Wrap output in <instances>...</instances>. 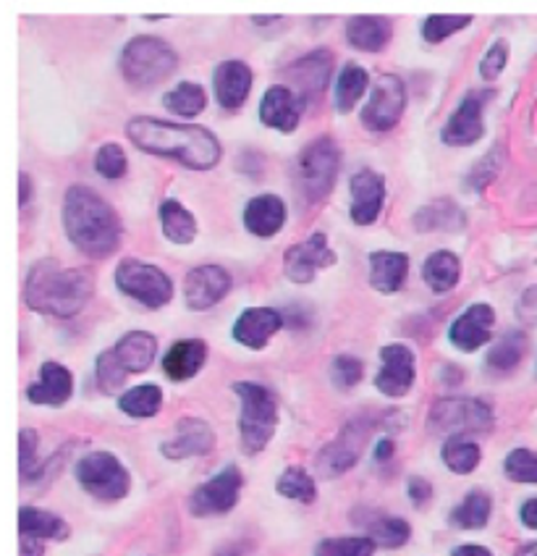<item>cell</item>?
I'll return each instance as SVG.
<instances>
[{"label":"cell","mask_w":537,"mask_h":556,"mask_svg":"<svg viewBox=\"0 0 537 556\" xmlns=\"http://www.w3.org/2000/svg\"><path fill=\"white\" fill-rule=\"evenodd\" d=\"M493 324H496L493 307L485 305V302H477V305H470L453 320L451 328H448V339L461 352H477L480 346L490 341Z\"/></svg>","instance_id":"19"},{"label":"cell","mask_w":537,"mask_h":556,"mask_svg":"<svg viewBox=\"0 0 537 556\" xmlns=\"http://www.w3.org/2000/svg\"><path fill=\"white\" fill-rule=\"evenodd\" d=\"M18 467H22L24 480H35L37 472V433L31 428H24L18 433Z\"/></svg>","instance_id":"49"},{"label":"cell","mask_w":537,"mask_h":556,"mask_svg":"<svg viewBox=\"0 0 537 556\" xmlns=\"http://www.w3.org/2000/svg\"><path fill=\"white\" fill-rule=\"evenodd\" d=\"M493 502L485 491H470L464 502L451 511V526L461 530H480L488 526Z\"/></svg>","instance_id":"36"},{"label":"cell","mask_w":537,"mask_h":556,"mask_svg":"<svg viewBox=\"0 0 537 556\" xmlns=\"http://www.w3.org/2000/svg\"><path fill=\"white\" fill-rule=\"evenodd\" d=\"M409 276L407 252L378 250L370 255V287L381 294L399 292Z\"/></svg>","instance_id":"27"},{"label":"cell","mask_w":537,"mask_h":556,"mask_svg":"<svg viewBox=\"0 0 537 556\" xmlns=\"http://www.w3.org/2000/svg\"><path fill=\"white\" fill-rule=\"evenodd\" d=\"M255 74L244 61H223L213 74V92L215 100L226 111H239L250 98Z\"/></svg>","instance_id":"20"},{"label":"cell","mask_w":537,"mask_h":556,"mask_svg":"<svg viewBox=\"0 0 537 556\" xmlns=\"http://www.w3.org/2000/svg\"><path fill=\"white\" fill-rule=\"evenodd\" d=\"M77 480L87 494L103 498V502H118L131 489L129 470L111 452L85 454L77 463Z\"/></svg>","instance_id":"7"},{"label":"cell","mask_w":537,"mask_h":556,"mask_svg":"<svg viewBox=\"0 0 537 556\" xmlns=\"http://www.w3.org/2000/svg\"><path fill=\"white\" fill-rule=\"evenodd\" d=\"M289 74H292L294 79V92L307 103V100L318 98V94L328 87V79H331L333 74V53L325 48L312 50V53L294 61L292 66H289Z\"/></svg>","instance_id":"21"},{"label":"cell","mask_w":537,"mask_h":556,"mask_svg":"<svg viewBox=\"0 0 537 556\" xmlns=\"http://www.w3.org/2000/svg\"><path fill=\"white\" fill-rule=\"evenodd\" d=\"M520 318L527 320V324H535L537 320V287H529L527 292L522 294Z\"/></svg>","instance_id":"52"},{"label":"cell","mask_w":537,"mask_h":556,"mask_svg":"<svg viewBox=\"0 0 537 556\" xmlns=\"http://www.w3.org/2000/svg\"><path fill=\"white\" fill-rule=\"evenodd\" d=\"M94 376H98L100 391H105V394H116V391L124 389L126 376H129V372L124 370V365L118 363V357L113 355V350H107L98 357V368H94Z\"/></svg>","instance_id":"44"},{"label":"cell","mask_w":537,"mask_h":556,"mask_svg":"<svg viewBox=\"0 0 537 556\" xmlns=\"http://www.w3.org/2000/svg\"><path fill=\"white\" fill-rule=\"evenodd\" d=\"M116 287L122 289L126 296L137 300L139 305L157 309L168 305L174 296V283L153 263H142L137 257H126L116 268Z\"/></svg>","instance_id":"8"},{"label":"cell","mask_w":537,"mask_h":556,"mask_svg":"<svg viewBox=\"0 0 537 556\" xmlns=\"http://www.w3.org/2000/svg\"><path fill=\"white\" fill-rule=\"evenodd\" d=\"M407 491H409V498H412L414 507H425L430 498H433V485H430L427 478H420V476L409 478Z\"/></svg>","instance_id":"51"},{"label":"cell","mask_w":537,"mask_h":556,"mask_svg":"<svg viewBox=\"0 0 537 556\" xmlns=\"http://www.w3.org/2000/svg\"><path fill=\"white\" fill-rule=\"evenodd\" d=\"M375 548L378 546L368 535H357V539H325L318 543L315 556H372Z\"/></svg>","instance_id":"43"},{"label":"cell","mask_w":537,"mask_h":556,"mask_svg":"<svg viewBox=\"0 0 537 556\" xmlns=\"http://www.w3.org/2000/svg\"><path fill=\"white\" fill-rule=\"evenodd\" d=\"M163 100H166V109L170 113L184 118L200 116L207 105L205 90H202L200 85H194V81H181V85H176Z\"/></svg>","instance_id":"40"},{"label":"cell","mask_w":537,"mask_h":556,"mask_svg":"<svg viewBox=\"0 0 537 556\" xmlns=\"http://www.w3.org/2000/svg\"><path fill=\"white\" fill-rule=\"evenodd\" d=\"M417 231H461L464 229V213L451 200L430 202L414 216Z\"/></svg>","instance_id":"33"},{"label":"cell","mask_w":537,"mask_h":556,"mask_svg":"<svg viewBox=\"0 0 537 556\" xmlns=\"http://www.w3.org/2000/svg\"><path fill=\"white\" fill-rule=\"evenodd\" d=\"M231 292L229 270L220 265H197L184 278V300L194 313L210 309Z\"/></svg>","instance_id":"16"},{"label":"cell","mask_w":537,"mask_h":556,"mask_svg":"<svg viewBox=\"0 0 537 556\" xmlns=\"http://www.w3.org/2000/svg\"><path fill=\"white\" fill-rule=\"evenodd\" d=\"M493 98V90H472L461 98L459 109L451 113L448 124L440 131V139L448 148H470L483 139L485 124H483V111Z\"/></svg>","instance_id":"13"},{"label":"cell","mask_w":537,"mask_h":556,"mask_svg":"<svg viewBox=\"0 0 537 556\" xmlns=\"http://www.w3.org/2000/svg\"><path fill=\"white\" fill-rule=\"evenodd\" d=\"M302 111H305V100H302L292 87L273 85L263 94L260 122L268 126V129L292 135V131H296V126H299Z\"/></svg>","instance_id":"18"},{"label":"cell","mask_w":537,"mask_h":556,"mask_svg":"<svg viewBox=\"0 0 537 556\" xmlns=\"http://www.w3.org/2000/svg\"><path fill=\"white\" fill-rule=\"evenodd\" d=\"M368 85H370L368 72H365L362 66H357V63H346L336 77V100H333L336 111L338 113L354 111V105H357V100L362 98L365 90H368Z\"/></svg>","instance_id":"35"},{"label":"cell","mask_w":537,"mask_h":556,"mask_svg":"<svg viewBox=\"0 0 537 556\" xmlns=\"http://www.w3.org/2000/svg\"><path fill=\"white\" fill-rule=\"evenodd\" d=\"M161 226L163 237L174 244H192L197 239V218L179 200L161 202Z\"/></svg>","instance_id":"31"},{"label":"cell","mask_w":537,"mask_h":556,"mask_svg":"<svg viewBox=\"0 0 537 556\" xmlns=\"http://www.w3.org/2000/svg\"><path fill=\"white\" fill-rule=\"evenodd\" d=\"M126 137L142 153L170 157L192 170H210L220 163L218 137L197 124H174L153 116H137L126 124Z\"/></svg>","instance_id":"1"},{"label":"cell","mask_w":537,"mask_h":556,"mask_svg":"<svg viewBox=\"0 0 537 556\" xmlns=\"http://www.w3.org/2000/svg\"><path fill=\"white\" fill-rule=\"evenodd\" d=\"M516 556H537V541L535 543H527V546H522Z\"/></svg>","instance_id":"58"},{"label":"cell","mask_w":537,"mask_h":556,"mask_svg":"<svg viewBox=\"0 0 537 556\" xmlns=\"http://www.w3.org/2000/svg\"><path fill=\"white\" fill-rule=\"evenodd\" d=\"M404 109H407V87L394 74H381L372 87L370 100L365 103L359 122L370 131H391L401 122Z\"/></svg>","instance_id":"10"},{"label":"cell","mask_w":537,"mask_h":556,"mask_svg":"<svg viewBox=\"0 0 537 556\" xmlns=\"http://www.w3.org/2000/svg\"><path fill=\"white\" fill-rule=\"evenodd\" d=\"M498 153H501V148L490 150L488 157H485V161H480V166H477L475 170H472V176H470V185H472V187L483 189V187L488 185V181L493 179V176H496V170L501 168V163H496Z\"/></svg>","instance_id":"50"},{"label":"cell","mask_w":537,"mask_h":556,"mask_svg":"<svg viewBox=\"0 0 537 556\" xmlns=\"http://www.w3.org/2000/svg\"><path fill=\"white\" fill-rule=\"evenodd\" d=\"M336 261L338 257L331 250V244H328L325 233H312L302 244H294V248L286 250V255H283V274L294 283H312L322 270L336 265Z\"/></svg>","instance_id":"14"},{"label":"cell","mask_w":537,"mask_h":556,"mask_svg":"<svg viewBox=\"0 0 537 556\" xmlns=\"http://www.w3.org/2000/svg\"><path fill=\"white\" fill-rule=\"evenodd\" d=\"M362 372H365L362 363L351 355H338L331 365V378L341 391H349L357 387V383L362 381Z\"/></svg>","instance_id":"47"},{"label":"cell","mask_w":537,"mask_h":556,"mask_svg":"<svg viewBox=\"0 0 537 556\" xmlns=\"http://www.w3.org/2000/svg\"><path fill=\"white\" fill-rule=\"evenodd\" d=\"M42 554H46V548H42V541L27 539V535H22V556H42Z\"/></svg>","instance_id":"56"},{"label":"cell","mask_w":537,"mask_h":556,"mask_svg":"<svg viewBox=\"0 0 537 556\" xmlns=\"http://www.w3.org/2000/svg\"><path fill=\"white\" fill-rule=\"evenodd\" d=\"M63 226L74 248L94 261L111 257L122 244L124 229L116 211L85 185L68 187L63 198Z\"/></svg>","instance_id":"2"},{"label":"cell","mask_w":537,"mask_h":556,"mask_svg":"<svg viewBox=\"0 0 537 556\" xmlns=\"http://www.w3.org/2000/svg\"><path fill=\"white\" fill-rule=\"evenodd\" d=\"M507 63H509V42L496 40L488 48V53L483 55V61H480V77L488 81L498 79L503 74V68H507Z\"/></svg>","instance_id":"48"},{"label":"cell","mask_w":537,"mask_h":556,"mask_svg":"<svg viewBox=\"0 0 537 556\" xmlns=\"http://www.w3.org/2000/svg\"><path fill=\"white\" fill-rule=\"evenodd\" d=\"M480 459H483V448L466 435H448L444 444V463L457 476H470L477 470Z\"/></svg>","instance_id":"37"},{"label":"cell","mask_w":537,"mask_h":556,"mask_svg":"<svg viewBox=\"0 0 537 556\" xmlns=\"http://www.w3.org/2000/svg\"><path fill=\"white\" fill-rule=\"evenodd\" d=\"M524 352H527V337L524 331H509L507 337L498 341L488 352V368L496 372H509L522 363Z\"/></svg>","instance_id":"39"},{"label":"cell","mask_w":537,"mask_h":556,"mask_svg":"<svg viewBox=\"0 0 537 556\" xmlns=\"http://www.w3.org/2000/svg\"><path fill=\"white\" fill-rule=\"evenodd\" d=\"M422 278L435 294L451 292L461 278V261L448 250L433 252L422 265Z\"/></svg>","instance_id":"32"},{"label":"cell","mask_w":537,"mask_h":556,"mask_svg":"<svg viewBox=\"0 0 537 556\" xmlns=\"http://www.w3.org/2000/svg\"><path fill=\"white\" fill-rule=\"evenodd\" d=\"M252 22H255V24H273V22H278V16L276 18H270V16H252Z\"/></svg>","instance_id":"59"},{"label":"cell","mask_w":537,"mask_h":556,"mask_svg":"<svg viewBox=\"0 0 537 556\" xmlns=\"http://www.w3.org/2000/svg\"><path fill=\"white\" fill-rule=\"evenodd\" d=\"M283 328V315L273 307H250L233 324V339L246 350H263Z\"/></svg>","instance_id":"23"},{"label":"cell","mask_w":537,"mask_h":556,"mask_svg":"<svg viewBox=\"0 0 537 556\" xmlns=\"http://www.w3.org/2000/svg\"><path fill=\"white\" fill-rule=\"evenodd\" d=\"M179 68V55L157 37H135L122 53V74L129 85L148 90L161 85Z\"/></svg>","instance_id":"5"},{"label":"cell","mask_w":537,"mask_h":556,"mask_svg":"<svg viewBox=\"0 0 537 556\" xmlns=\"http://www.w3.org/2000/svg\"><path fill=\"white\" fill-rule=\"evenodd\" d=\"M29 200H31V179L27 174H22L18 176V202H22V205H29Z\"/></svg>","instance_id":"57"},{"label":"cell","mask_w":537,"mask_h":556,"mask_svg":"<svg viewBox=\"0 0 537 556\" xmlns=\"http://www.w3.org/2000/svg\"><path fill=\"white\" fill-rule=\"evenodd\" d=\"M18 533L37 541H63L68 535V526L53 511L22 507L18 509Z\"/></svg>","instance_id":"30"},{"label":"cell","mask_w":537,"mask_h":556,"mask_svg":"<svg viewBox=\"0 0 537 556\" xmlns=\"http://www.w3.org/2000/svg\"><path fill=\"white\" fill-rule=\"evenodd\" d=\"M520 517L529 530H537V498H529V502H524Z\"/></svg>","instance_id":"53"},{"label":"cell","mask_w":537,"mask_h":556,"mask_svg":"<svg viewBox=\"0 0 537 556\" xmlns=\"http://www.w3.org/2000/svg\"><path fill=\"white\" fill-rule=\"evenodd\" d=\"M427 428L433 433H488L493 428V413L485 402L461 400V396H448L438 400L430 407Z\"/></svg>","instance_id":"9"},{"label":"cell","mask_w":537,"mask_h":556,"mask_svg":"<svg viewBox=\"0 0 537 556\" xmlns=\"http://www.w3.org/2000/svg\"><path fill=\"white\" fill-rule=\"evenodd\" d=\"M118 407L131 417H155L163 407V391L157 383H142V387L124 391Z\"/></svg>","instance_id":"38"},{"label":"cell","mask_w":537,"mask_h":556,"mask_svg":"<svg viewBox=\"0 0 537 556\" xmlns=\"http://www.w3.org/2000/svg\"><path fill=\"white\" fill-rule=\"evenodd\" d=\"M451 556H493L485 546H475V543H464V546H457Z\"/></svg>","instance_id":"54"},{"label":"cell","mask_w":537,"mask_h":556,"mask_svg":"<svg viewBox=\"0 0 537 556\" xmlns=\"http://www.w3.org/2000/svg\"><path fill=\"white\" fill-rule=\"evenodd\" d=\"M381 363L383 368L375 378L378 391L391 396V400L407 396L409 391H412L417 378L414 352L409 350L407 344H388L381 350Z\"/></svg>","instance_id":"15"},{"label":"cell","mask_w":537,"mask_h":556,"mask_svg":"<svg viewBox=\"0 0 537 556\" xmlns=\"http://www.w3.org/2000/svg\"><path fill=\"white\" fill-rule=\"evenodd\" d=\"M242 472L239 467H226L218 476L207 480L194 489V494L189 496V511L194 517H210V515H226L236 507L239 494H242Z\"/></svg>","instance_id":"12"},{"label":"cell","mask_w":537,"mask_h":556,"mask_svg":"<svg viewBox=\"0 0 537 556\" xmlns=\"http://www.w3.org/2000/svg\"><path fill=\"white\" fill-rule=\"evenodd\" d=\"M207 359V344L202 339H181L163 357V372L168 381H189L202 370Z\"/></svg>","instance_id":"26"},{"label":"cell","mask_w":537,"mask_h":556,"mask_svg":"<svg viewBox=\"0 0 537 556\" xmlns=\"http://www.w3.org/2000/svg\"><path fill=\"white\" fill-rule=\"evenodd\" d=\"M472 16H457V14H446V16H427L425 24H422V37L430 42V46H438V42L448 40L451 35H457L464 27H470Z\"/></svg>","instance_id":"42"},{"label":"cell","mask_w":537,"mask_h":556,"mask_svg":"<svg viewBox=\"0 0 537 556\" xmlns=\"http://www.w3.org/2000/svg\"><path fill=\"white\" fill-rule=\"evenodd\" d=\"M375 422L368 417H357L349 426H344V431L336 435V441H331L322 452L318 454V472L322 478H338L344 472H349L354 465L359 463V454H362L365 444H368L370 431Z\"/></svg>","instance_id":"11"},{"label":"cell","mask_w":537,"mask_h":556,"mask_svg":"<svg viewBox=\"0 0 537 556\" xmlns=\"http://www.w3.org/2000/svg\"><path fill=\"white\" fill-rule=\"evenodd\" d=\"M338 168L341 150L331 137H320L315 139V142H309L294 163L296 185H299L302 198H305L309 205L325 200L328 194H331L333 185H336Z\"/></svg>","instance_id":"6"},{"label":"cell","mask_w":537,"mask_h":556,"mask_svg":"<svg viewBox=\"0 0 537 556\" xmlns=\"http://www.w3.org/2000/svg\"><path fill=\"white\" fill-rule=\"evenodd\" d=\"M276 491L281 496L302 504H312L318 498V485H315V478L309 476L305 467H289V470H283V476L276 483Z\"/></svg>","instance_id":"41"},{"label":"cell","mask_w":537,"mask_h":556,"mask_svg":"<svg viewBox=\"0 0 537 556\" xmlns=\"http://www.w3.org/2000/svg\"><path fill=\"white\" fill-rule=\"evenodd\" d=\"M94 294V276L87 268H66L59 261H40L24 281V302L29 309L53 318H74Z\"/></svg>","instance_id":"3"},{"label":"cell","mask_w":537,"mask_h":556,"mask_svg":"<svg viewBox=\"0 0 537 556\" xmlns=\"http://www.w3.org/2000/svg\"><path fill=\"white\" fill-rule=\"evenodd\" d=\"M74 376L61 363H46L37 372V381L27 389V400L31 404H46V407H61L72 400Z\"/></svg>","instance_id":"24"},{"label":"cell","mask_w":537,"mask_h":556,"mask_svg":"<svg viewBox=\"0 0 537 556\" xmlns=\"http://www.w3.org/2000/svg\"><path fill=\"white\" fill-rule=\"evenodd\" d=\"M368 539L378 548H401L404 543L412 539V528L407 520L391 515H372L370 522H365Z\"/></svg>","instance_id":"34"},{"label":"cell","mask_w":537,"mask_h":556,"mask_svg":"<svg viewBox=\"0 0 537 556\" xmlns=\"http://www.w3.org/2000/svg\"><path fill=\"white\" fill-rule=\"evenodd\" d=\"M349 216L357 226L375 224L385 205V176L372 168H362L351 176Z\"/></svg>","instance_id":"17"},{"label":"cell","mask_w":537,"mask_h":556,"mask_svg":"<svg viewBox=\"0 0 537 556\" xmlns=\"http://www.w3.org/2000/svg\"><path fill=\"white\" fill-rule=\"evenodd\" d=\"M503 470L514 483H537V454L529 448H514L509 452Z\"/></svg>","instance_id":"46"},{"label":"cell","mask_w":537,"mask_h":556,"mask_svg":"<svg viewBox=\"0 0 537 556\" xmlns=\"http://www.w3.org/2000/svg\"><path fill=\"white\" fill-rule=\"evenodd\" d=\"M113 355L118 357V363L124 365V370L129 372V376H135V372H144L155 363L157 339L148 331H129L126 337L116 341Z\"/></svg>","instance_id":"29"},{"label":"cell","mask_w":537,"mask_h":556,"mask_svg":"<svg viewBox=\"0 0 537 556\" xmlns=\"http://www.w3.org/2000/svg\"><path fill=\"white\" fill-rule=\"evenodd\" d=\"M233 391L242 400V415H239V433L246 454H260L278 428V402L273 391L263 383L236 381Z\"/></svg>","instance_id":"4"},{"label":"cell","mask_w":537,"mask_h":556,"mask_svg":"<svg viewBox=\"0 0 537 556\" xmlns=\"http://www.w3.org/2000/svg\"><path fill=\"white\" fill-rule=\"evenodd\" d=\"M394 37V24L385 16H351L346 22V40L365 53H381Z\"/></svg>","instance_id":"28"},{"label":"cell","mask_w":537,"mask_h":556,"mask_svg":"<svg viewBox=\"0 0 537 556\" xmlns=\"http://www.w3.org/2000/svg\"><path fill=\"white\" fill-rule=\"evenodd\" d=\"M215 446V431L210 422L200 420V417H181L176 422V435L163 444V454L168 459H187V457H202V454L213 452Z\"/></svg>","instance_id":"22"},{"label":"cell","mask_w":537,"mask_h":556,"mask_svg":"<svg viewBox=\"0 0 537 556\" xmlns=\"http://www.w3.org/2000/svg\"><path fill=\"white\" fill-rule=\"evenodd\" d=\"M394 441L391 439H381L378 441V446H375V459L378 463H388L391 457H394Z\"/></svg>","instance_id":"55"},{"label":"cell","mask_w":537,"mask_h":556,"mask_svg":"<svg viewBox=\"0 0 537 556\" xmlns=\"http://www.w3.org/2000/svg\"><path fill=\"white\" fill-rule=\"evenodd\" d=\"M94 168H98V174L103 176V179H122L126 168H129V161H126L122 144H103V148L98 150V155H94Z\"/></svg>","instance_id":"45"},{"label":"cell","mask_w":537,"mask_h":556,"mask_svg":"<svg viewBox=\"0 0 537 556\" xmlns=\"http://www.w3.org/2000/svg\"><path fill=\"white\" fill-rule=\"evenodd\" d=\"M244 226L255 237H276L286 226V202L276 198V194L252 198L244 207Z\"/></svg>","instance_id":"25"}]
</instances>
